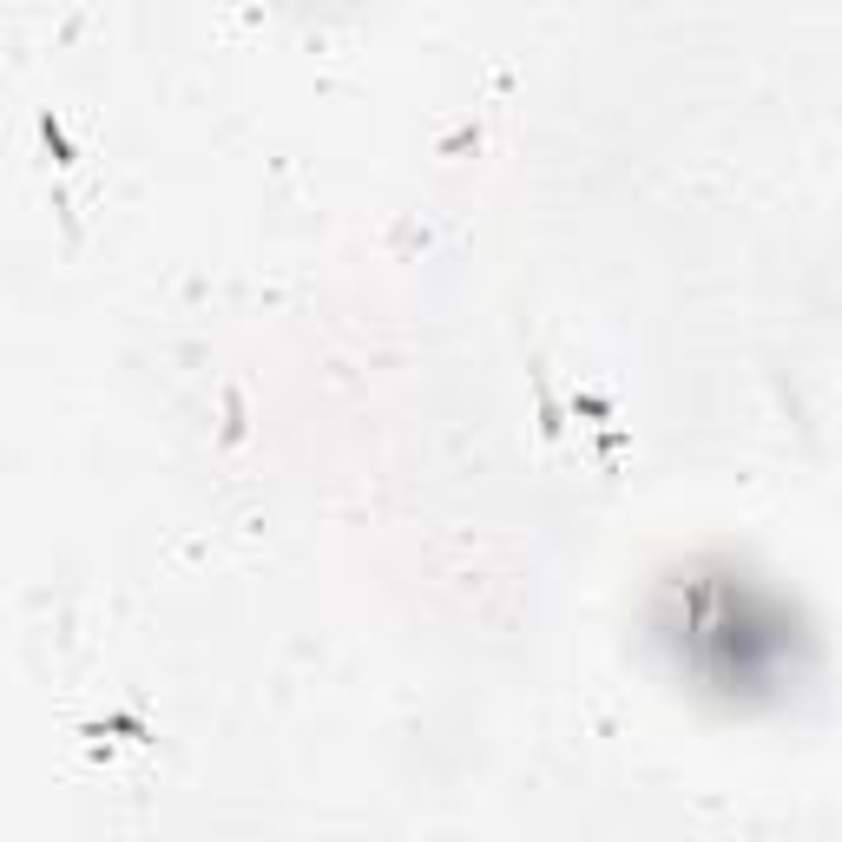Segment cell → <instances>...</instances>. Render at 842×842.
I'll return each mask as SVG.
<instances>
[{"label": "cell", "mask_w": 842, "mask_h": 842, "mask_svg": "<svg viewBox=\"0 0 842 842\" xmlns=\"http://www.w3.org/2000/svg\"><path fill=\"white\" fill-rule=\"evenodd\" d=\"M40 132H46V145H53V158H59V165H72V145H66V125H59L53 112L40 119Z\"/></svg>", "instance_id": "1"}]
</instances>
